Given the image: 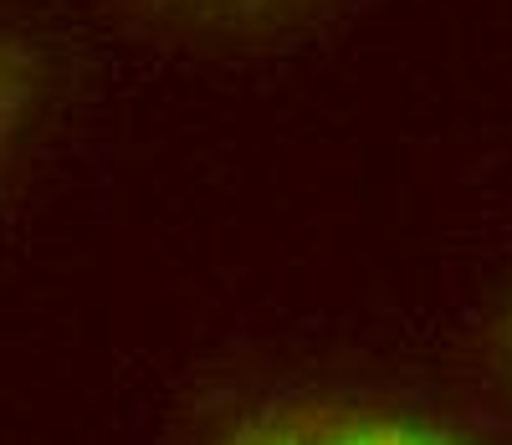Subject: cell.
Segmentation results:
<instances>
[{"instance_id": "1", "label": "cell", "mask_w": 512, "mask_h": 445, "mask_svg": "<svg viewBox=\"0 0 512 445\" xmlns=\"http://www.w3.org/2000/svg\"><path fill=\"white\" fill-rule=\"evenodd\" d=\"M205 445H482L425 410L369 394H277L231 415Z\"/></svg>"}, {"instance_id": "2", "label": "cell", "mask_w": 512, "mask_h": 445, "mask_svg": "<svg viewBox=\"0 0 512 445\" xmlns=\"http://www.w3.org/2000/svg\"><path fill=\"white\" fill-rule=\"evenodd\" d=\"M113 6L190 41H282L313 26L328 0H113Z\"/></svg>"}, {"instance_id": "3", "label": "cell", "mask_w": 512, "mask_h": 445, "mask_svg": "<svg viewBox=\"0 0 512 445\" xmlns=\"http://www.w3.org/2000/svg\"><path fill=\"white\" fill-rule=\"evenodd\" d=\"M41 52L21 31H6L0 26V159L11 154V144L21 139V128L31 123L36 113V98H41Z\"/></svg>"}, {"instance_id": "4", "label": "cell", "mask_w": 512, "mask_h": 445, "mask_svg": "<svg viewBox=\"0 0 512 445\" xmlns=\"http://www.w3.org/2000/svg\"><path fill=\"white\" fill-rule=\"evenodd\" d=\"M507 343H512V323H507Z\"/></svg>"}]
</instances>
